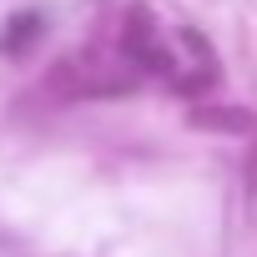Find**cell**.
Listing matches in <instances>:
<instances>
[{"mask_svg": "<svg viewBox=\"0 0 257 257\" xmlns=\"http://www.w3.org/2000/svg\"><path fill=\"white\" fill-rule=\"evenodd\" d=\"M121 51H126V61L142 66L147 76H177V56L167 51L162 31H157L147 16H132V21L121 26Z\"/></svg>", "mask_w": 257, "mask_h": 257, "instance_id": "1", "label": "cell"}, {"mask_svg": "<svg viewBox=\"0 0 257 257\" xmlns=\"http://www.w3.org/2000/svg\"><path fill=\"white\" fill-rule=\"evenodd\" d=\"M41 36V16L36 11H26V16H16L11 21V31H6V41H0V46H6V51H21L26 41H36Z\"/></svg>", "mask_w": 257, "mask_h": 257, "instance_id": "2", "label": "cell"}, {"mask_svg": "<svg viewBox=\"0 0 257 257\" xmlns=\"http://www.w3.org/2000/svg\"><path fill=\"white\" fill-rule=\"evenodd\" d=\"M197 126H247V116H217V111H192Z\"/></svg>", "mask_w": 257, "mask_h": 257, "instance_id": "3", "label": "cell"}]
</instances>
